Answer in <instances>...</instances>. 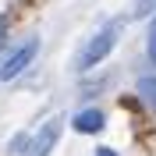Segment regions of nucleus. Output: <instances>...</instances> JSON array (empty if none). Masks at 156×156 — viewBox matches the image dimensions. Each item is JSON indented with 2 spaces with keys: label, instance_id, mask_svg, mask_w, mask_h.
I'll list each match as a JSON object with an SVG mask.
<instances>
[{
  "label": "nucleus",
  "instance_id": "f257e3e1",
  "mask_svg": "<svg viewBox=\"0 0 156 156\" xmlns=\"http://www.w3.org/2000/svg\"><path fill=\"white\" fill-rule=\"evenodd\" d=\"M117 32H121V21H107V25H103L96 36L89 39L85 46H82V53H78V64H75V68H78V71H92L99 60H103L110 50L117 46Z\"/></svg>",
  "mask_w": 156,
  "mask_h": 156
},
{
  "label": "nucleus",
  "instance_id": "f03ea898",
  "mask_svg": "<svg viewBox=\"0 0 156 156\" xmlns=\"http://www.w3.org/2000/svg\"><path fill=\"white\" fill-rule=\"evenodd\" d=\"M36 53H39V39H25V43H21V46L14 50V53H11L4 64H0V82H11V78H18L21 71L32 64V57H36Z\"/></svg>",
  "mask_w": 156,
  "mask_h": 156
},
{
  "label": "nucleus",
  "instance_id": "7ed1b4c3",
  "mask_svg": "<svg viewBox=\"0 0 156 156\" xmlns=\"http://www.w3.org/2000/svg\"><path fill=\"white\" fill-rule=\"evenodd\" d=\"M60 138V121H46V124L36 131V138L29 142V149H21V156H50L53 146Z\"/></svg>",
  "mask_w": 156,
  "mask_h": 156
},
{
  "label": "nucleus",
  "instance_id": "20e7f679",
  "mask_svg": "<svg viewBox=\"0 0 156 156\" xmlns=\"http://www.w3.org/2000/svg\"><path fill=\"white\" fill-rule=\"evenodd\" d=\"M71 124H75V131H82V135H92V131H103V124H107V121H103V114H99V110H82Z\"/></svg>",
  "mask_w": 156,
  "mask_h": 156
},
{
  "label": "nucleus",
  "instance_id": "39448f33",
  "mask_svg": "<svg viewBox=\"0 0 156 156\" xmlns=\"http://www.w3.org/2000/svg\"><path fill=\"white\" fill-rule=\"evenodd\" d=\"M138 96L156 110V78H142V82H138Z\"/></svg>",
  "mask_w": 156,
  "mask_h": 156
},
{
  "label": "nucleus",
  "instance_id": "423d86ee",
  "mask_svg": "<svg viewBox=\"0 0 156 156\" xmlns=\"http://www.w3.org/2000/svg\"><path fill=\"white\" fill-rule=\"evenodd\" d=\"M149 14H156V0H135L131 18H149Z\"/></svg>",
  "mask_w": 156,
  "mask_h": 156
},
{
  "label": "nucleus",
  "instance_id": "0eeeda50",
  "mask_svg": "<svg viewBox=\"0 0 156 156\" xmlns=\"http://www.w3.org/2000/svg\"><path fill=\"white\" fill-rule=\"evenodd\" d=\"M149 57H153V64H156V25H153V32H149Z\"/></svg>",
  "mask_w": 156,
  "mask_h": 156
},
{
  "label": "nucleus",
  "instance_id": "6e6552de",
  "mask_svg": "<svg viewBox=\"0 0 156 156\" xmlns=\"http://www.w3.org/2000/svg\"><path fill=\"white\" fill-rule=\"evenodd\" d=\"M4 32H7V18L0 14V46H4Z\"/></svg>",
  "mask_w": 156,
  "mask_h": 156
},
{
  "label": "nucleus",
  "instance_id": "1a4fd4ad",
  "mask_svg": "<svg viewBox=\"0 0 156 156\" xmlns=\"http://www.w3.org/2000/svg\"><path fill=\"white\" fill-rule=\"evenodd\" d=\"M96 156H117V153H114L110 146H103V149H96Z\"/></svg>",
  "mask_w": 156,
  "mask_h": 156
},
{
  "label": "nucleus",
  "instance_id": "9d476101",
  "mask_svg": "<svg viewBox=\"0 0 156 156\" xmlns=\"http://www.w3.org/2000/svg\"><path fill=\"white\" fill-rule=\"evenodd\" d=\"M153 25H156V14H153Z\"/></svg>",
  "mask_w": 156,
  "mask_h": 156
}]
</instances>
